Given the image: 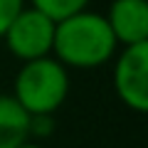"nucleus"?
<instances>
[{
    "mask_svg": "<svg viewBox=\"0 0 148 148\" xmlns=\"http://www.w3.org/2000/svg\"><path fill=\"white\" fill-rule=\"evenodd\" d=\"M25 141H30V114L10 94H0V148H17Z\"/></svg>",
    "mask_w": 148,
    "mask_h": 148,
    "instance_id": "nucleus-6",
    "label": "nucleus"
},
{
    "mask_svg": "<svg viewBox=\"0 0 148 148\" xmlns=\"http://www.w3.org/2000/svg\"><path fill=\"white\" fill-rule=\"evenodd\" d=\"M116 37L104 15L89 8L54 25V59L72 69H96L116 57Z\"/></svg>",
    "mask_w": 148,
    "mask_h": 148,
    "instance_id": "nucleus-1",
    "label": "nucleus"
},
{
    "mask_svg": "<svg viewBox=\"0 0 148 148\" xmlns=\"http://www.w3.org/2000/svg\"><path fill=\"white\" fill-rule=\"evenodd\" d=\"M114 62V89L119 99L136 114L148 109V42L128 45Z\"/></svg>",
    "mask_w": 148,
    "mask_h": 148,
    "instance_id": "nucleus-4",
    "label": "nucleus"
},
{
    "mask_svg": "<svg viewBox=\"0 0 148 148\" xmlns=\"http://www.w3.org/2000/svg\"><path fill=\"white\" fill-rule=\"evenodd\" d=\"M69 96V72L59 59L54 57H40L22 62L20 72L15 77L12 99L30 114H49L67 101Z\"/></svg>",
    "mask_w": 148,
    "mask_h": 148,
    "instance_id": "nucleus-2",
    "label": "nucleus"
},
{
    "mask_svg": "<svg viewBox=\"0 0 148 148\" xmlns=\"http://www.w3.org/2000/svg\"><path fill=\"white\" fill-rule=\"evenodd\" d=\"M17 148H45L42 143H35V141H25L22 146H17Z\"/></svg>",
    "mask_w": 148,
    "mask_h": 148,
    "instance_id": "nucleus-10",
    "label": "nucleus"
},
{
    "mask_svg": "<svg viewBox=\"0 0 148 148\" xmlns=\"http://www.w3.org/2000/svg\"><path fill=\"white\" fill-rule=\"evenodd\" d=\"M22 8H25V0H0V40Z\"/></svg>",
    "mask_w": 148,
    "mask_h": 148,
    "instance_id": "nucleus-8",
    "label": "nucleus"
},
{
    "mask_svg": "<svg viewBox=\"0 0 148 148\" xmlns=\"http://www.w3.org/2000/svg\"><path fill=\"white\" fill-rule=\"evenodd\" d=\"M30 8L40 10L49 20L59 22V20H64L69 15H77V12L86 10L89 8V0H30Z\"/></svg>",
    "mask_w": 148,
    "mask_h": 148,
    "instance_id": "nucleus-7",
    "label": "nucleus"
},
{
    "mask_svg": "<svg viewBox=\"0 0 148 148\" xmlns=\"http://www.w3.org/2000/svg\"><path fill=\"white\" fill-rule=\"evenodd\" d=\"M104 17L119 45L148 42V0H114Z\"/></svg>",
    "mask_w": 148,
    "mask_h": 148,
    "instance_id": "nucleus-5",
    "label": "nucleus"
},
{
    "mask_svg": "<svg viewBox=\"0 0 148 148\" xmlns=\"http://www.w3.org/2000/svg\"><path fill=\"white\" fill-rule=\"evenodd\" d=\"M54 131V119L49 114H40V116H30V136L47 138Z\"/></svg>",
    "mask_w": 148,
    "mask_h": 148,
    "instance_id": "nucleus-9",
    "label": "nucleus"
},
{
    "mask_svg": "<svg viewBox=\"0 0 148 148\" xmlns=\"http://www.w3.org/2000/svg\"><path fill=\"white\" fill-rule=\"evenodd\" d=\"M54 25L57 22L42 15L40 10L22 8L17 17L10 22V27L5 30L3 40H5L10 54L17 57L20 62L49 57L54 45Z\"/></svg>",
    "mask_w": 148,
    "mask_h": 148,
    "instance_id": "nucleus-3",
    "label": "nucleus"
}]
</instances>
